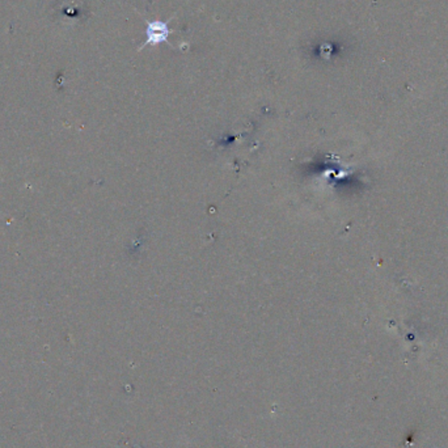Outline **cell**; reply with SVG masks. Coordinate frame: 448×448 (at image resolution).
Instances as JSON below:
<instances>
[{"mask_svg": "<svg viewBox=\"0 0 448 448\" xmlns=\"http://www.w3.org/2000/svg\"><path fill=\"white\" fill-rule=\"evenodd\" d=\"M172 17V18H174ZM172 18H169L168 21H161V20H151V21H146V41L142 45L141 48L138 49V51H142L146 46H158L160 43H168L169 46H172L168 38L172 33L171 28H169V23L172 21Z\"/></svg>", "mask_w": 448, "mask_h": 448, "instance_id": "1", "label": "cell"}]
</instances>
